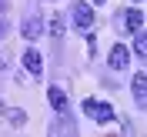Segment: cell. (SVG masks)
I'll use <instances>...</instances> for the list:
<instances>
[{"label":"cell","mask_w":147,"mask_h":137,"mask_svg":"<svg viewBox=\"0 0 147 137\" xmlns=\"http://www.w3.org/2000/svg\"><path fill=\"white\" fill-rule=\"evenodd\" d=\"M84 114L94 120V124H110L114 120V107L107 101H97V97H87L84 101Z\"/></svg>","instance_id":"cell-1"},{"label":"cell","mask_w":147,"mask_h":137,"mask_svg":"<svg viewBox=\"0 0 147 137\" xmlns=\"http://www.w3.org/2000/svg\"><path fill=\"white\" fill-rule=\"evenodd\" d=\"M70 20H74V30L90 34V27H94V10H90V3H87V0H74Z\"/></svg>","instance_id":"cell-2"},{"label":"cell","mask_w":147,"mask_h":137,"mask_svg":"<svg viewBox=\"0 0 147 137\" xmlns=\"http://www.w3.org/2000/svg\"><path fill=\"white\" fill-rule=\"evenodd\" d=\"M107 64H110V70H127V64H130V50H127L124 44H114V47H110Z\"/></svg>","instance_id":"cell-3"},{"label":"cell","mask_w":147,"mask_h":137,"mask_svg":"<svg viewBox=\"0 0 147 137\" xmlns=\"http://www.w3.org/2000/svg\"><path fill=\"white\" fill-rule=\"evenodd\" d=\"M24 67H27L34 77H40V74H44V57H40V50H34V47L24 50Z\"/></svg>","instance_id":"cell-4"},{"label":"cell","mask_w":147,"mask_h":137,"mask_svg":"<svg viewBox=\"0 0 147 137\" xmlns=\"http://www.w3.org/2000/svg\"><path fill=\"white\" fill-rule=\"evenodd\" d=\"M130 90H134V104L144 107L147 104V74H137V77L130 80Z\"/></svg>","instance_id":"cell-5"},{"label":"cell","mask_w":147,"mask_h":137,"mask_svg":"<svg viewBox=\"0 0 147 137\" xmlns=\"http://www.w3.org/2000/svg\"><path fill=\"white\" fill-rule=\"evenodd\" d=\"M44 20H40V17H27V20H24V27H20V34H24V37H27V40H37V37H44Z\"/></svg>","instance_id":"cell-6"},{"label":"cell","mask_w":147,"mask_h":137,"mask_svg":"<svg viewBox=\"0 0 147 137\" xmlns=\"http://www.w3.org/2000/svg\"><path fill=\"white\" fill-rule=\"evenodd\" d=\"M47 101H50V107H54L57 114H67V94L60 90V87H47Z\"/></svg>","instance_id":"cell-7"},{"label":"cell","mask_w":147,"mask_h":137,"mask_svg":"<svg viewBox=\"0 0 147 137\" xmlns=\"http://www.w3.org/2000/svg\"><path fill=\"white\" fill-rule=\"evenodd\" d=\"M120 20H124L120 27H127V30H140V27H144V13H140L137 7H130V10H124V17H120Z\"/></svg>","instance_id":"cell-8"},{"label":"cell","mask_w":147,"mask_h":137,"mask_svg":"<svg viewBox=\"0 0 147 137\" xmlns=\"http://www.w3.org/2000/svg\"><path fill=\"white\" fill-rule=\"evenodd\" d=\"M134 34H137V37H134V54H137V57H147V40H144V30H134Z\"/></svg>","instance_id":"cell-9"},{"label":"cell","mask_w":147,"mask_h":137,"mask_svg":"<svg viewBox=\"0 0 147 137\" xmlns=\"http://www.w3.org/2000/svg\"><path fill=\"white\" fill-rule=\"evenodd\" d=\"M50 34H54V37L64 34V20H60V17H50Z\"/></svg>","instance_id":"cell-10"},{"label":"cell","mask_w":147,"mask_h":137,"mask_svg":"<svg viewBox=\"0 0 147 137\" xmlns=\"http://www.w3.org/2000/svg\"><path fill=\"white\" fill-rule=\"evenodd\" d=\"M87 3H94V7H100V3H104V0H87Z\"/></svg>","instance_id":"cell-11"},{"label":"cell","mask_w":147,"mask_h":137,"mask_svg":"<svg viewBox=\"0 0 147 137\" xmlns=\"http://www.w3.org/2000/svg\"><path fill=\"white\" fill-rule=\"evenodd\" d=\"M0 40H3V20H0Z\"/></svg>","instance_id":"cell-12"},{"label":"cell","mask_w":147,"mask_h":137,"mask_svg":"<svg viewBox=\"0 0 147 137\" xmlns=\"http://www.w3.org/2000/svg\"><path fill=\"white\" fill-rule=\"evenodd\" d=\"M3 7H7V0H0V10H3Z\"/></svg>","instance_id":"cell-13"},{"label":"cell","mask_w":147,"mask_h":137,"mask_svg":"<svg viewBox=\"0 0 147 137\" xmlns=\"http://www.w3.org/2000/svg\"><path fill=\"white\" fill-rule=\"evenodd\" d=\"M134 3H140V0H134Z\"/></svg>","instance_id":"cell-14"}]
</instances>
